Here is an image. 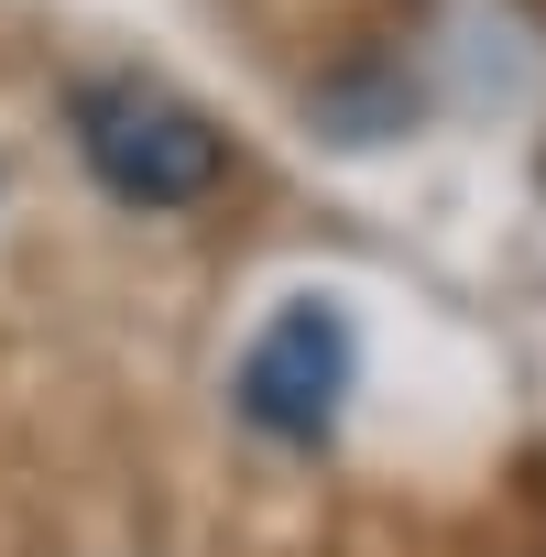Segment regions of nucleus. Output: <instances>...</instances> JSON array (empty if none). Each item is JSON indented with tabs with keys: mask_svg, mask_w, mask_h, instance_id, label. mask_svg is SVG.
<instances>
[{
	"mask_svg": "<svg viewBox=\"0 0 546 557\" xmlns=\"http://www.w3.org/2000/svg\"><path fill=\"white\" fill-rule=\"evenodd\" d=\"M66 121H77L88 175H99L121 208H197V197L229 175V132H219L208 110H186L175 88H142V77H88Z\"/></svg>",
	"mask_w": 546,
	"mask_h": 557,
	"instance_id": "1",
	"label": "nucleus"
},
{
	"mask_svg": "<svg viewBox=\"0 0 546 557\" xmlns=\"http://www.w3.org/2000/svg\"><path fill=\"white\" fill-rule=\"evenodd\" d=\"M350 372H361V339L328 296H296V307H273L262 339L240 350V416L262 437H285V448H318L350 405Z\"/></svg>",
	"mask_w": 546,
	"mask_h": 557,
	"instance_id": "2",
	"label": "nucleus"
}]
</instances>
